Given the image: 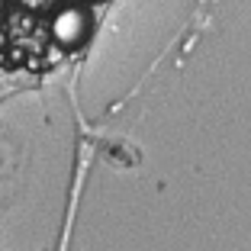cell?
Segmentation results:
<instances>
[{"label":"cell","instance_id":"obj_1","mask_svg":"<svg viewBox=\"0 0 251 251\" xmlns=\"http://www.w3.org/2000/svg\"><path fill=\"white\" fill-rule=\"evenodd\" d=\"M49 36L65 52H74V49L87 45L90 36H94V13H90V7L87 3L58 7L52 13V20H49Z\"/></svg>","mask_w":251,"mask_h":251},{"label":"cell","instance_id":"obj_2","mask_svg":"<svg viewBox=\"0 0 251 251\" xmlns=\"http://www.w3.org/2000/svg\"><path fill=\"white\" fill-rule=\"evenodd\" d=\"M13 3L29 13H55L58 10V0H13Z\"/></svg>","mask_w":251,"mask_h":251},{"label":"cell","instance_id":"obj_3","mask_svg":"<svg viewBox=\"0 0 251 251\" xmlns=\"http://www.w3.org/2000/svg\"><path fill=\"white\" fill-rule=\"evenodd\" d=\"M7 16V0H0V20Z\"/></svg>","mask_w":251,"mask_h":251},{"label":"cell","instance_id":"obj_4","mask_svg":"<svg viewBox=\"0 0 251 251\" xmlns=\"http://www.w3.org/2000/svg\"><path fill=\"white\" fill-rule=\"evenodd\" d=\"M84 3H87V0H84Z\"/></svg>","mask_w":251,"mask_h":251}]
</instances>
